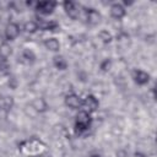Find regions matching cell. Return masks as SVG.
I'll use <instances>...</instances> for the list:
<instances>
[{
  "mask_svg": "<svg viewBox=\"0 0 157 157\" xmlns=\"http://www.w3.org/2000/svg\"><path fill=\"white\" fill-rule=\"evenodd\" d=\"M22 29H23L26 33H28V34H33V33H36V32L39 29V26H38L37 21L29 20V21H27V22L23 23Z\"/></svg>",
  "mask_w": 157,
  "mask_h": 157,
  "instance_id": "ac0fdd59",
  "label": "cell"
},
{
  "mask_svg": "<svg viewBox=\"0 0 157 157\" xmlns=\"http://www.w3.org/2000/svg\"><path fill=\"white\" fill-rule=\"evenodd\" d=\"M90 157H102L101 155H98V153H93V155H91Z\"/></svg>",
  "mask_w": 157,
  "mask_h": 157,
  "instance_id": "603a6c76",
  "label": "cell"
},
{
  "mask_svg": "<svg viewBox=\"0 0 157 157\" xmlns=\"http://www.w3.org/2000/svg\"><path fill=\"white\" fill-rule=\"evenodd\" d=\"M110 67H112V60H110L109 58L103 59V60L101 61V64H99V69H101L103 72L109 71V70H110Z\"/></svg>",
  "mask_w": 157,
  "mask_h": 157,
  "instance_id": "ffe728a7",
  "label": "cell"
},
{
  "mask_svg": "<svg viewBox=\"0 0 157 157\" xmlns=\"http://www.w3.org/2000/svg\"><path fill=\"white\" fill-rule=\"evenodd\" d=\"M101 13L98 10L93 9V7H88V9H85V20H86V23L88 26H97L99 22H101Z\"/></svg>",
  "mask_w": 157,
  "mask_h": 157,
  "instance_id": "52a82bcc",
  "label": "cell"
},
{
  "mask_svg": "<svg viewBox=\"0 0 157 157\" xmlns=\"http://www.w3.org/2000/svg\"><path fill=\"white\" fill-rule=\"evenodd\" d=\"M132 157H147V155H146V153H144V152L137 151V152H135V153H134V156H132Z\"/></svg>",
  "mask_w": 157,
  "mask_h": 157,
  "instance_id": "7402d4cb",
  "label": "cell"
},
{
  "mask_svg": "<svg viewBox=\"0 0 157 157\" xmlns=\"http://www.w3.org/2000/svg\"><path fill=\"white\" fill-rule=\"evenodd\" d=\"M37 56L34 54V52L29 48H25L22 52H21V55H20V60L22 64H26V65H32L34 61H36Z\"/></svg>",
  "mask_w": 157,
  "mask_h": 157,
  "instance_id": "8fae6325",
  "label": "cell"
},
{
  "mask_svg": "<svg viewBox=\"0 0 157 157\" xmlns=\"http://www.w3.org/2000/svg\"><path fill=\"white\" fill-rule=\"evenodd\" d=\"M99 107V101L96 98V96L93 94H87L83 99H82V110L92 114L94 113Z\"/></svg>",
  "mask_w": 157,
  "mask_h": 157,
  "instance_id": "8992f818",
  "label": "cell"
},
{
  "mask_svg": "<svg viewBox=\"0 0 157 157\" xmlns=\"http://www.w3.org/2000/svg\"><path fill=\"white\" fill-rule=\"evenodd\" d=\"M131 77L134 80V82L136 85H139V86L147 85L150 82V78H151L150 77V74L146 72V71H144V70H141V69H135L132 71V74H131Z\"/></svg>",
  "mask_w": 157,
  "mask_h": 157,
  "instance_id": "9c48e42d",
  "label": "cell"
},
{
  "mask_svg": "<svg viewBox=\"0 0 157 157\" xmlns=\"http://www.w3.org/2000/svg\"><path fill=\"white\" fill-rule=\"evenodd\" d=\"M31 105H32V108H33L36 112H38V113H43V112H45V110L48 109V103H47V101H45L44 98H42V97L34 98V99L32 101Z\"/></svg>",
  "mask_w": 157,
  "mask_h": 157,
  "instance_id": "5bb4252c",
  "label": "cell"
},
{
  "mask_svg": "<svg viewBox=\"0 0 157 157\" xmlns=\"http://www.w3.org/2000/svg\"><path fill=\"white\" fill-rule=\"evenodd\" d=\"M13 107V98L10 96H4L0 97V110L9 112Z\"/></svg>",
  "mask_w": 157,
  "mask_h": 157,
  "instance_id": "e0dca14e",
  "label": "cell"
},
{
  "mask_svg": "<svg viewBox=\"0 0 157 157\" xmlns=\"http://www.w3.org/2000/svg\"><path fill=\"white\" fill-rule=\"evenodd\" d=\"M63 7H64V11L67 15V17H70L71 20H77L80 17L81 5L78 2H76V1H64Z\"/></svg>",
  "mask_w": 157,
  "mask_h": 157,
  "instance_id": "277c9868",
  "label": "cell"
},
{
  "mask_svg": "<svg viewBox=\"0 0 157 157\" xmlns=\"http://www.w3.org/2000/svg\"><path fill=\"white\" fill-rule=\"evenodd\" d=\"M43 44H44V47H45L47 50L53 52V53H58V52L60 50V47H61L59 39H56L55 37H50V38L44 39Z\"/></svg>",
  "mask_w": 157,
  "mask_h": 157,
  "instance_id": "4fadbf2b",
  "label": "cell"
},
{
  "mask_svg": "<svg viewBox=\"0 0 157 157\" xmlns=\"http://www.w3.org/2000/svg\"><path fill=\"white\" fill-rule=\"evenodd\" d=\"M20 151L26 156H39L45 150V144L38 139H29L20 145Z\"/></svg>",
  "mask_w": 157,
  "mask_h": 157,
  "instance_id": "6da1fadb",
  "label": "cell"
},
{
  "mask_svg": "<svg viewBox=\"0 0 157 157\" xmlns=\"http://www.w3.org/2000/svg\"><path fill=\"white\" fill-rule=\"evenodd\" d=\"M97 37H98L99 40H101L102 43H104V44H108V43H110V42L113 40L112 33H110L109 31H107V29H101V31L98 32Z\"/></svg>",
  "mask_w": 157,
  "mask_h": 157,
  "instance_id": "d6986e66",
  "label": "cell"
},
{
  "mask_svg": "<svg viewBox=\"0 0 157 157\" xmlns=\"http://www.w3.org/2000/svg\"><path fill=\"white\" fill-rule=\"evenodd\" d=\"M92 115L90 114V113H87V112H85V110H80L77 114H76V118H75V124H74V126H75V131H76V134H78V135H82V134H85L86 131H88V129L91 128V125H92Z\"/></svg>",
  "mask_w": 157,
  "mask_h": 157,
  "instance_id": "7a4b0ae2",
  "label": "cell"
},
{
  "mask_svg": "<svg viewBox=\"0 0 157 157\" xmlns=\"http://www.w3.org/2000/svg\"><path fill=\"white\" fill-rule=\"evenodd\" d=\"M9 63L7 60H4V59H0V71L1 72H7L9 71Z\"/></svg>",
  "mask_w": 157,
  "mask_h": 157,
  "instance_id": "44dd1931",
  "label": "cell"
},
{
  "mask_svg": "<svg viewBox=\"0 0 157 157\" xmlns=\"http://www.w3.org/2000/svg\"><path fill=\"white\" fill-rule=\"evenodd\" d=\"M53 65H54L55 69H58V70H60V71L66 70L67 66H69L66 59H65L63 55H59V54H56V55L53 56Z\"/></svg>",
  "mask_w": 157,
  "mask_h": 157,
  "instance_id": "9a60e30c",
  "label": "cell"
},
{
  "mask_svg": "<svg viewBox=\"0 0 157 157\" xmlns=\"http://www.w3.org/2000/svg\"><path fill=\"white\" fill-rule=\"evenodd\" d=\"M37 23H38L40 31L53 32V31L59 28V23L56 21H54V20H42V18H39V21H37Z\"/></svg>",
  "mask_w": 157,
  "mask_h": 157,
  "instance_id": "7c38bea8",
  "label": "cell"
},
{
  "mask_svg": "<svg viewBox=\"0 0 157 157\" xmlns=\"http://www.w3.org/2000/svg\"><path fill=\"white\" fill-rule=\"evenodd\" d=\"M21 33V27L18 23L16 22H9L5 27V31H4V34H5V39L6 42H12L15 40Z\"/></svg>",
  "mask_w": 157,
  "mask_h": 157,
  "instance_id": "5b68a950",
  "label": "cell"
},
{
  "mask_svg": "<svg viewBox=\"0 0 157 157\" xmlns=\"http://www.w3.org/2000/svg\"><path fill=\"white\" fill-rule=\"evenodd\" d=\"M109 13L114 20H121L126 15V9L123 6L121 2H113L109 6Z\"/></svg>",
  "mask_w": 157,
  "mask_h": 157,
  "instance_id": "30bf717a",
  "label": "cell"
},
{
  "mask_svg": "<svg viewBox=\"0 0 157 157\" xmlns=\"http://www.w3.org/2000/svg\"><path fill=\"white\" fill-rule=\"evenodd\" d=\"M64 103H65V105L67 107V108H70V109H74V110H76V109H81L82 108V98L78 96V94H76V93H69V94H66L65 96V98H64Z\"/></svg>",
  "mask_w": 157,
  "mask_h": 157,
  "instance_id": "ba28073f",
  "label": "cell"
},
{
  "mask_svg": "<svg viewBox=\"0 0 157 157\" xmlns=\"http://www.w3.org/2000/svg\"><path fill=\"white\" fill-rule=\"evenodd\" d=\"M12 54V48L10 45L9 42H2L0 44V59H4V60H7L10 58V55Z\"/></svg>",
  "mask_w": 157,
  "mask_h": 157,
  "instance_id": "2e32d148",
  "label": "cell"
},
{
  "mask_svg": "<svg viewBox=\"0 0 157 157\" xmlns=\"http://www.w3.org/2000/svg\"><path fill=\"white\" fill-rule=\"evenodd\" d=\"M58 2L56 1H52V0H47V1H37L34 2V10L43 16H49L54 12L55 7H56Z\"/></svg>",
  "mask_w": 157,
  "mask_h": 157,
  "instance_id": "3957f363",
  "label": "cell"
}]
</instances>
